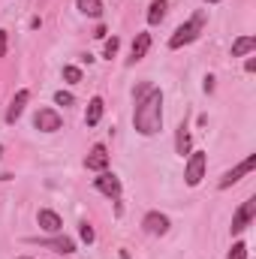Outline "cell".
<instances>
[{"label": "cell", "mask_w": 256, "mask_h": 259, "mask_svg": "<svg viewBox=\"0 0 256 259\" xmlns=\"http://www.w3.org/2000/svg\"><path fill=\"white\" fill-rule=\"evenodd\" d=\"M244 69H247V72H256V58H247V64H244Z\"/></svg>", "instance_id": "26"}, {"label": "cell", "mask_w": 256, "mask_h": 259, "mask_svg": "<svg viewBox=\"0 0 256 259\" xmlns=\"http://www.w3.org/2000/svg\"><path fill=\"white\" fill-rule=\"evenodd\" d=\"M205 21H208V12H205V9L193 12L190 18H187L184 24H178V27H175V33L169 36V49H172V52H178V49H184V46L196 42V39H199V33H202V27H205Z\"/></svg>", "instance_id": "2"}, {"label": "cell", "mask_w": 256, "mask_h": 259, "mask_svg": "<svg viewBox=\"0 0 256 259\" xmlns=\"http://www.w3.org/2000/svg\"><path fill=\"white\" fill-rule=\"evenodd\" d=\"M21 259H30V256H21Z\"/></svg>", "instance_id": "30"}, {"label": "cell", "mask_w": 256, "mask_h": 259, "mask_svg": "<svg viewBox=\"0 0 256 259\" xmlns=\"http://www.w3.org/2000/svg\"><path fill=\"white\" fill-rule=\"evenodd\" d=\"M33 244H39V247H52V250H58V253H75V241L72 238H66V235H55V238H30Z\"/></svg>", "instance_id": "11"}, {"label": "cell", "mask_w": 256, "mask_h": 259, "mask_svg": "<svg viewBox=\"0 0 256 259\" xmlns=\"http://www.w3.org/2000/svg\"><path fill=\"white\" fill-rule=\"evenodd\" d=\"M190 148H193V139H190V133H187V127L181 124L178 133H175V151L184 157V154H190Z\"/></svg>", "instance_id": "17"}, {"label": "cell", "mask_w": 256, "mask_h": 259, "mask_svg": "<svg viewBox=\"0 0 256 259\" xmlns=\"http://www.w3.org/2000/svg\"><path fill=\"white\" fill-rule=\"evenodd\" d=\"M106 33H109V30H106V27H103V24H100V27H97V30H94V36H97V39H103V36H106Z\"/></svg>", "instance_id": "27"}, {"label": "cell", "mask_w": 256, "mask_h": 259, "mask_svg": "<svg viewBox=\"0 0 256 259\" xmlns=\"http://www.w3.org/2000/svg\"><path fill=\"white\" fill-rule=\"evenodd\" d=\"M36 223H39V229H46V232H52V235H58V232L64 229L61 214H58V211H52V208H42V211L36 214Z\"/></svg>", "instance_id": "12"}, {"label": "cell", "mask_w": 256, "mask_h": 259, "mask_svg": "<svg viewBox=\"0 0 256 259\" xmlns=\"http://www.w3.org/2000/svg\"><path fill=\"white\" fill-rule=\"evenodd\" d=\"M250 52H256V36H238L232 42V58H244Z\"/></svg>", "instance_id": "16"}, {"label": "cell", "mask_w": 256, "mask_h": 259, "mask_svg": "<svg viewBox=\"0 0 256 259\" xmlns=\"http://www.w3.org/2000/svg\"><path fill=\"white\" fill-rule=\"evenodd\" d=\"M94 187L100 190L103 196H109V199H121V193H124V187H121V178L115 175V172H100L97 178H94Z\"/></svg>", "instance_id": "6"}, {"label": "cell", "mask_w": 256, "mask_h": 259, "mask_svg": "<svg viewBox=\"0 0 256 259\" xmlns=\"http://www.w3.org/2000/svg\"><path fill=\"white\" fill-rule=\"evenodd\" d=\"M30 103V91L27 88H21L15 97H12V103H9V109H6V124H15L21 115H24V106Z\"/></svg>", "instance_id": "10"}, {"label": "cell", "mask_w": 256, "mask_h": 259, "mask_svg": "<svg viewBox=\"0 0 256 259\" xmlns=\"http://www.w3.org/2000/svg\"><path fill=\"white\" fill-rule=\"evenodd\" d=\"M6 46H9V36L6 30H0V58H6Z\"/></svg>", "instance_id": "24"}, {"label": "cell", "mask_w": 256, "mask_h": 259, "mask_svg": "<svg viewBox=\"0 0 256 259\" xmlns=\"http://www.w3.org/2000/svg\"><path fill=\"white\" fill-rule=\"evenodd\" d=\"M84 166H88L91 172H106V166H109V148H106L103 142H97V145L88 151Z\"/></svg>", "instance_id": "8"}, {"label": "cell", "mask_w": 256, "mask_h": 259, "mask_svg": "<svg viewBox=\"0 0 256 259\" xmlns=\"http://www.w3.org/2000/svg\"><path fill=\"white\" fill-rule=\"evenodd\" d=\"M118 49H121V39H118V36H112V39L106 42V52H103V55H106V58H115V55H118Z\"/></svg>", "instance_id": "22"}, {"label": "cell", "mask_w": 256, "mask_h": 259, "mask_svg": "<svg viewBox=\"0 0 256 259\" xmlns=\"http://www.w3.org/2000/svg\"><path fill=\"white\" fill-rule=\"evenodd\" d=\"M0 157H3V145H0Z\"/></svg>", "instance_id": "29"}, {"label": "cell", "mask_w": 256, "mask_h": 259, "mask_svg": "<svg viewBox=\"0 0 256 259\" xmlns=\"http://www.w3.org/2000/svg\"><path fill=\"white\" fill-rule=\"evenodd\" d=\"M205 3H220V0H205Z\"/></svg>", "instance_id": "28"}, {"label": "cell", "mask_w": 256, "mask_h": 259, "mask_svg": "<svg viewBox=\"0 0 256 259\" xmlns=\"http://www.w3.org/2000/svg\"><path fill=\"white\" fill-rule=\"evenodd\" d=\"M78 235H81V241H84V244H94V238H97V232H94V226H91V223H81V226H78Z\"/></svg>", "instance_id": "19"}, {"label": "cell", "mask_w": 256, "mask_h": 259, "mask_svg": "<svg viewBox=\"0 0 256 259\" xmlns=\"http://www.w3.org/2000/svg\"><path fill=\"white\" fill-rule=\"evenodd\" d=\"M103 112H106L103 97H91L88 112H84V127H97V124H100V118H103Z\"/></svg>", "instance_id": "14"}, {"label": "cell", "mask_w": 256, "mask_h": 259, "mask_svg": "<svg viewBox=\"0 0 256 259\" xmlns=\"http://www.w3.org/2000/svg\"><path fill=\"white\" fill-rule=\"evenodd\" d=\"M205 91H208V94L214 91V75H205Z\"/></svg>", "instance_id": "25"}, {"label": "cell", "mask_w": 256, "mask_h": 259, "mask_svg": "<svg viewBox=\"0 0 256 259\" xmlns=\"http://www.w3.org/2000/svg\"><path fill=\"white\" fill-rule=\"evenodd\" d=\"M64 78L69 81V84L81 81V69H78V66H64Z\"/></svg>", "instance_id": "21"}, {"label": "cell", "mask_w": 256, "mask_h": 259, "mask_svg": "<svg viewBox=\"0 0 256 259\" xmlns=\"http://www.w3.org/2000/svg\"><path fill=\"white\" fill-rule=\"evenodd\" d=\"M253 169H256V154H247V157H244V160H241L235 169L223 172V178H220V184H217V187H220V190H229L232 184H238V181H241L244 175H250Z\"/></svg>", "instance_id": "4"}, {"label": "cell", "mask_w": 256, "mask_h": 259, "mask_svg": "<svg viewBox=\"0 0 256 259\" xmlns=\"http://www.w3.org/2000/svg\"><path fill=\"white\" fill-rule=\"evenodd\" d=\"M133 124L142 136H157L163 130V91L154 84H139L136 88V112Z\"/></svg>", "instance_id": "1"}, {"label": "cell", "mask_w": 256, "mask_h": 259, "mask_svg": "<svg viewBox=\"0 0 256 259\" xmlns=\"http://www.w3.org/2000/svg\"><path fill=\"white\" fill-rule=\"evenodd\" d=\"M55 103H58V106H72L75 100H72V94H66V91H58V94H55Z\"/></svg>", "instance_id": "23"}, {"label": "cell", "mask_w": 256, "mask_h": 259, "mask_svg": "<svg viewBox=\"0 0 256 259\" xmlns=\"http://www.w3.org/2000/svg\"><path fill=\"white\" fill-rule=\"evenodd\" d=\"M169 12V0H151L148 6V24H160Z\"/></svg>", "instance_id": "15"}, {"label": "cell", "mask_w": 256, "mask_h": 259, "mask_svg": "<svg viewBox=\"0 0 256 259\" xmlns=\"http://www.w3.org/2000/svg\"><path fill=\"white\" fill-rule=\"evenodd\" d=\"M148 49H151V33H136V39H133V49H130V64H139L145 55H148Z\"/></svg>", "instance_id": "13"}, {"label": "cell", "mask_w": 256, "mask_h": 259, "mask_svg": "<svg viewBox=\"0 0 256 259\" xmlns=\"http://www.w3.org/2000/svg\"><path fill=\"white\" fill-rule=\"evenodd\" d=\"M205 166H208L205 151H190V157H187V169H184V181H187V187H199V181L205 178Z\"/></svg>", "instance_id": "3"}, {"label": "cell", "mask_w": 256, "mask_h": 259, "mask_svg": "<svg viewBox=\"0 0 256 259\" xmlns=\"http://www.w3.org/2000/svg\"><path fill=\"white\" fill-rule=\"evenodd\" d=\"M33 127L42 130V133H58V130L64 127V118H61L55 109H39V112L33 115Z\"/></svg>", "instance_id": "7"}, {"label": "cell", "mask_w": 256, "mask_h": 259, "mask_svg": "<svg viewBox=\"0 0 256 259\" xmlns=\"http://www.w3.org/2000/svg\"><path fill=\"white\" fill-rule=\"evenodd\" d=\"M226 259H247V244H244V241H235Z\"/></svg>", "instance_id": "20"}, {"label": "cell", "mask_w": 256, "mask_h": 259, "mask_svg": "<svg viewBox=\"0 0 256 259\" xmlns=\"http://www.w3.org/2000/svg\"><path fill=\"white\" fill-rule=\"evenodd\" d=\"M75 6H78L81 15H91V18L103 15V0H75Z\"/></svg>", "instance_id": "18"}, {"label": "cell", "mask_w": 256, "mask_h": 259, "mask_svg": "<svg viewBox=\"0 0 256 259\" xmlns=\"http://www.w3.org/2000/svg\"><path fill=\"white\" fill-rule=\"evenodd\" d=\"M253 220H256V196H250V199H244L241 208L232 214V235H241Z\"/></svg>", "instance_id": "5"}, {"label": "cell", "mask_w": 256, "mask_h": 259, "mask_svg": "<svg viewBox=\"0 0 256 259\" xmlns=\"http://www.w3.org/2000/svg\"><path fill=\"white\" fill-rule=\"evenodd\" d=\"M142 229H145L148 235H166V232H169V217L160 214V211H148V214L142 217Z\"/></svg>", "instance_id": "9"}]
</instances>
